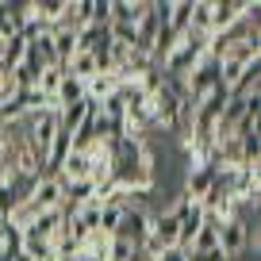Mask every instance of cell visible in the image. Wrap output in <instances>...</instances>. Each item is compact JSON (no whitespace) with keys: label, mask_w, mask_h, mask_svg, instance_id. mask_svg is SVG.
Here are the masks:
<instances>
[{"label":"cell","mask_w":261,"mask_h":261,"mask_svg":"<svg viewBox=\"0 0 261 261\" xmlns=\"http://www.w3.org/2000/svg\"><path fill=\"white\" fill-rule=\"evenodd\" d=\"M204 54H207V35L185 31V35L177 39V46L169 50V58L162 62V73H169V77H188V69H192Z\"/></svg>","instance_id":"cell-1"},{"label":"cell","mask_w":261,"mask_h":261,"mask_svg":"<svg viewBox=\"0 0 261 261\" xmlns=\"http://www.w3.org/2000/svg\"><path fill=\"white\" fill-rule=\"evenodd\" d=\"M146 234H150V212H146V207L127 204V207H123V219H119V230H115L112 238H123L127 246L139 250V246L146 242Z\"/></svg>","instance_id":"cell-2"},{"label":"cell","mask_w":261,"mask_h":261,"mask_svg":"<svg viewBox=\"0 0 261 261\" xmlns=\"http://www.w3.org/2000/svg\"><path fill=\"white\" fill-rule=\"evenodd\" d=\"M250 0H212V23H207V35H223L238 23V19L250 16Z\"/></svg>","instance_id":"cell-3"},{"label":"cell","mask_w":261,"mask_h":261,"mask_svg":"<svg viewBox=\"0 0 261 261\" xmlns=\"http://www.w3.org/2000/svg\"><path fill=\"white\" fill-rule=\"evenodd\" d=\"M150 238L162 250H180V223L173 212H150Z\"/></svg>","instance_id":"cell-4"},{"label":"cell","mask_w":261,"mask_h":261,"mask_svg":"<svg viewBox=\"0 0 261 261\" xmlns=\"http://www.w3.org/2000/svg\"><path fill=\"white\" fill-rule=\"evenodd\" d=\"M246 246H250V230H246V219H227L219 227V253L223 257H238V253H246Z\"/></svg>","instance_id":"cell-5"},{"label":"cell","mask_w":261,"mask_h":261,"mask_svg":"<svg viewBox=\"0 0 261 261\" xmlns=\"http://www.w3.org/2000/svg\"><path fill=\"white\" fill-rule=\"evenodd\" d=\"M31 207L35 212H58L62 207V180L58 177H39L31 188Z\"/></svg>","instance_id":"cell-6"},{"label":"cell","mask_w":261,"mask_h":261,"mask_svg":"<svg viewBox=\"0 0 261 261\" xmlns=\"http://www.w3.org/2000/svg\"><path fill=\"white\" fill-rule=\"evenodd\" d=\"M257 89H261V62H250V65L242 69V77L230 85V96H234V100H246V96H253Z\"/></svg>","instance_id":"cell-7"},{"label":"cell","mask_w":261,"mask_h":261,"mask_svg":"<svg viewBox=\"0 0 261 261\" xmlns=\"http://www.w3.org/2000/svg\"><path fill=\"white\" fill-rule=\"evenodd\" d=\"M123 207H127V200H112V204H100V219H96V230H100V234L112 238L115 230H119Z\"/></svg>","instance_id":"cell-8"},{"label":"cell","mask_w":261,"mask_h":261,"mask_svg":"<svg viewBox=\"0 0 261 261\" xmlns=\"http://www.w3.org/2000/svg\"><path fill=\"white\" fill-rule=\"evenodd\" d=\"M115 89H119V77H115V73H96L92 81H85V96H89L92 104L108 100V96H112Z\"/></svg>","instance_id":"cell-9"},{"label":"cell","mask_w":261,"mask_h":261,"mask_svg":"<svg viewBox=\"0 0 261 261\" xmlns=\"http://www.w3.org/2000/svg\"><path fill=\"white\" fill-rule=\"evenodd\" d=\"M192 23V0H169V31L185 35Z\"/></svg>","instance_id":"cell-10"},{"label":"cell","mask_w":261,"mask_h":261,"mask_svg":"<svg viewBox=\"0 0 261 261\" xmlns=\"http://www.w3.org/2000/svg\"><path fill=\"white\" fill-rule=\"evenodd\" d=\"M0 50H4V62H0V69H16V65L23 62V54H27V39H23V35H12V39L0 42Z\"/></svg>","instance_id":"cell-11"},{"label":"cell","mask_w":261,"mask_h":261,"mask_svg":"<svg viewBox=\"0 0 261 261\" xmlns=\"http://www.w3.org/2000/svg\"><path fill=\"white\" fill-rule=\"evenodd\" d=\"M62 77H65L62 65H50V69H42V73H39V85H35V89L46 96V104H54V92H58V85H62Z\"/></svg>","instance_id":"cell-12"},{"label":"cell","mask_w":261,"mask_h":261,"mask_svg":"<svg viewBox=\"0 0 261 261\" xmlns=\"http://www.w3.org/2000/svg\"><path fill=\"white\" fill-rule=\"evenodd\" d=\"M207 23H212V0H192V23H188V31L207 35Z\"/></svg>","instance_id":"cell-13"},{"label":"cell","mask_w":261,"mask_h":261,"mask_svg":"<svg viewBox=\"0 0 261 261\" xmlns=\"http://www.w3.org/2000/svg\"><path fill=\"white\" fill-rule=\"evenodd\" d=\"M188 250H196V253H212V250H219V230H212V227H200Z\"/></svg>","instance_id":"cell-14"},{"label":"cell","mask_w":261,"mask_h":261,"mask_svg":"<svg viewBox=\"0 0 261 261\" xmlns=\"http://www.w3.org/2000/svg\"><path fill=\"white\" fill-rule=\"evenodd\" d=\"M130 257H135V246H127L123 238L108 242V261H130Z\"/></svg>","instance_id":"cell-15"},{"label":"cell","mask_w":261,"mask_h":261,"mask_svg":"<svg viewBox=\"0 0 261 261\" xmlns=\"http://www.w3.org/2000/svg\"><path fill=\"white\" fill-rule=\"evenodd\" d=\"M8 177H12V169H8V165H4V162H0V188L8 185Z\"/></svg>","instance_id":"cell-16"},{"label":"cell","mask_w":261,"mask_h":261,"mask_svg":"<svg viewBox=\"0 0 261 261\" xmlns=\"http://www.w3.org/2000/svg\"><path fill=\"white\" fill-rule=\"evenodd\" d=\"M77 261H104V257H96V253H77Z\"/></svg>","instance_id":"cell-17"}]
</instances>
